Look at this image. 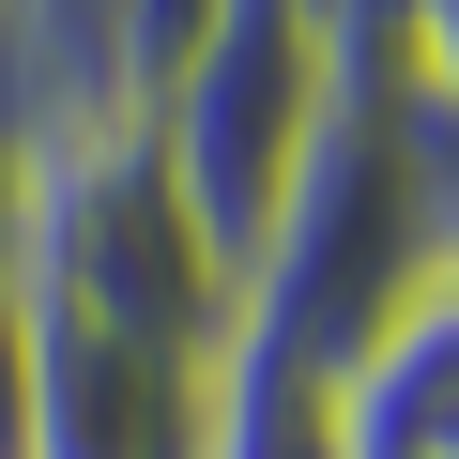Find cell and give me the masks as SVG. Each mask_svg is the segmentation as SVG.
Returning <instances> with one entry per match:
<instances>
[{
  "label": "cell",
  "instance_id": "cell-1",
  "mask_svg": "<svg viewBox=\"0 0 459 459\" xmlns=\"http://www.w3.org/2000/svg\"><path fill=\"white\" fill-rule=\"evenodd\" d=\"M0 246H16L31 322L153 337V352H199V368L246 352V276L184 214L153 108H92V123H47V138H0Z\"/></svg>",
  "mask_w": 459,
  "mask_h": 459
},
{
  "label": "cell",
  "instance_id": "cell-2",
  "mask_svg": "<svg viewBox=\"0 0 459 459\" xmlns=\"http://www.w3.org/2000/svg\"><path fill=\"white\" fill-rule=\"evenodd\" d=\"M352 92H368L352 0H214L199 16V47L153 92V138H169V184L214 230L230 276L276 246V214H291V184H307V153L337 138Z\"/></svg>",
  "mask_w": 459,
  "mask_h": 459
},
{
  "label": "cell",
  "instance_id": "cell-3",
  "mask_svg": "<svg viewBox=\"0 0 459 459\" xmlns=\"http://www.w3.org/2000/svg\"><path fill=\"white\" fill-rule=\"evenodd\" d=\"M429 261H444V214H429V169H413L398 77H383V92L337 108V138L307 153V184L276 214V246L246 261V352L291 368V383H337Z\"/></svg>",
  "mask_w": 459,
  "mask_h": 459
},
{
  "label": "cell",
  "instance_id": "cell-4",
  "mask_svg": "<svg viewBox=\"0 0 459 459\" xmlns=\"http://www.w3.org/2000/svg\"><path fill=\"white\" fill-rule=\"evenodd\" d=\"M214 398H230V368H199V352L31 322V459H214Z\"/></svg>",
  "mask_w": 459,
  "mask_h": 459
},
{
  "label": "cell",
  "instance_id": "cell-5",
  "mask_svg": "<svg viewBox=\"0 0 459 459\" xmlns=\"http://www.w3.org/2000/svg\"><path fill=\"white\" fill-rule=\"evenodd\" d=\"M322 429H337V459H459V276L429 261L398 307H383V337L322 383Z\"/></svg>",
  "mask_w": 459,
  "mask_h": 459
},
{
  "label": "cell",
  "instance_id": "cell-6",
  "mask_svg": "<svg viewBox=\"0 0 459 459\" xmlns=\"http://www.w3.org/2000/svg\"><path fill=\"white\" fill-rule=\"evenodd\" d=\"M214 459H337V429H322V383H291V368H261V352H230Z\"/></svg>",
  "mask_w": 459,
  "mask_h": 459
},
{
  "label": "cell",
  "instance_id": "cell-7",
  "mask_svg": "<svg viewBox=\"0 0 459 459\" xmlns=\"http://www.w3.org/2000/svg\"><path fill=\"white\" fill-rule=\"evenodd\" d=\"M444 138H459V0H413V16H398V62H383Z\"/></svg>",
  "mask_w": 459,
  "mask_h": 459
},
{
  "label": "cell",
  "instance_id": "cell-8",
  "mask_svg": "<svg viewBox=\"0 0 459 459\" xmlns=\"http://www.w3.org/2000/svg\"><path fill=\"white\" fill-rule=\"evenodd\" d=\"M398 138H413V169H429V214H444V276H459V138H444L413 92H398Z\"/></svg>",
  "mask_w": 459,
  "mask_h": 459
},
{
  "label": "cell",
  "instance_id": "cell-9",
  "mask_svg": "<svg viewBox=\"0 0 459 459\" xmlns=\"http://www.w3.org/2000/svg\"><path fill=\"white\" fill-rule=\"evenodd\" d=\"M0 16H16V0H0Z\"/></svg>",
  "mask_w": 459,
  "mask_h": 459
}]
</instances>
